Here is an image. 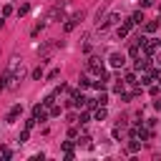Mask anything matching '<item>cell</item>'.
Returning <instances> with one entry per match:
<instances>
[{
	"label": "cell",
	"mask_w": 161,
	"mask_h": 161,
	"mask_svg": "<svg viewBox=\"0 0 161 161\" xmlns=\"http://www.w3.org/2000/svg\"><path fill=\"white\" fill-rule=\"evenodd\" d=\"M156 48H158V40H146V43H143L146 55H153V53H156Z\"/></svg>",
	"instance_id": "obj_7"
},
{
	"label": "cell",
	"mask_w": 161,
	"mask_h": 161,
	"mask_svg": "<svg viewBox=\"0 0 161 161\" xmlns=\"http://www.w3.org/2000/svg\"><path fill=\"white\" fill-rule=\"evenodd\" d=\"M86 70H91V73H98V75H101V73H103V60H101V58H96V55H93V58H88Z\"/></svg>",
	"instance_id": "obj_1"
},
{
	"label": "cell",
	"mask_w": 161,
	"mask_h": 161,
	"mask_svg": "<svg viewBox=\"0 0 161 161\" xmlns=\"http://www.w3.org/2000/svg\"><path fill=\"white\" fill-rule=\"evenodd\" d=\"M108 63H111V68H123L126 55H123V53H111V55H108Z\"/></svg>",
	"instance_id": "obj_2"
},
{
	"label": "cell",
	"mask_w": 161,
	"mask_h": 161,
	"mask_svg": "<svg viewBox=\"0 0 161 161\" xmlns=\"http://www.w3.org/2000/svg\"><path fill=\"white\" fill-rule=\"evenodd\" d=\"M28 136H30V133H28V128H25V131L18 136V141H20V143H25V141H28Z\"/></svg>",
	"instance_id": "obj_23"
},
{
	"label": "cell",
	"mask_w": 161,
	"mask_h": 161,
	"mask_svg": "<svg viewBox=\"0 0 161 161\" xmlns=\"http://www.w3.org/2000/svg\"><path fill=\"white\" fill-rule=\"evenodd\" d=\"M53 103H55V96H53V93H50V96H45V101H43V106H53Z\"/></svg>",
	"instance_id": "obj_18"
},
{
	"label": "cell",
	"mask_w": 161,
	"mask_h": 161,
	"mask_svg": "<svg viewBox=\"0 0 161 161\" xmlns=\"http://www.w3.org/2000/svg\"><path fill=\"white\" fill-rule=\"evenodd\" d=\"M131 25H133V23H131V18H128L123 25H118V30H116V33H118V38H126V35H128V30H131Z\"/></svg>",
	"instance_id": "obj_6"
},
{
	"label": "cell",
	"mask_w": 161,
	"mask_h": 161,
	"mask_svg": "<svg viewBox=\"0 0 161 161\" xmlns=\"http://www.w3.org/2000/svg\"><path fill=\"white\" fill-rule=\"evenodd\" d=\"M80 20H83V13H75L73 18H68V23L63 25V30H65V33H70V30H73V28H75V25H78Z\"/></svg>",
	"instance_id": "obj_4"
},
{
	"label": "cell",
	"mask_w": 161,
	"mask_h": 161,
	"mask_svg": "<svg viewBox=\"0 0 161 161\" xmlns=\"http://www.w3.org/2000/svg\"><path fill=\"white\" fill-rule=\"evenodd\" d=\"M8 15H13V5H5L3 8V18H8Z\"/></svg>",
	"instance_id": "obj_19"
},
{
	"label": "cell",
	"mask_w": 161,
	"mask_h": 161,
	"mask_svg": "<svg viewBox=\"0 0 161 161\" xmlns=\"http://www.w3.org/2000/svg\"><path fill=\"white\" fill-rule=\"evenodd\" d=\"M50 116H60V106L53 103V106H50Z\"/></svg>",
	"instance_id": "obj_21"
},
{
	"label": "cell",
	"mask_w": 161,
	"mask_h": 161,
	"mask_svg": "<svg viewBox=\"0 0 161 161\" xmlns=\"http://www.w3.org/2000/svg\"><path fill=\"white\" fill-rule=\"evenodd\" d=\"M106 103H108V96H106V93H103V96H98V106H106Z\"/></svg>",
	"instance_id": "obj_24"
},
{
	"label": "cell",
	"mask_w": 161,
	"mask_h": 161,
	"mask_svg": "<svg viewBox=\"0 0 161 161\" xmlns=\"http://www.w3.org/2000/svg\"><path fill=\"white\" fill-rule=\"evenodd\" d=\"M40 75H43V68H40V65H38V68H35V70H33V80H40Z\"/></svg>",
	"instance_id": "obj_16"
},
{
	"label": "cell",
	"mask_w": 161,
	"mask_h": 161,
	"mask_svg": "<svg viewBox=\"0 0 161 161\" xmlns=\"http://www.w3.org/2000/svg\"><path fill=\"white\" fill-rule=\"evenodd\" d=\"M93 116H96V121H103L106 118V106H96V113Z\"/></svg>",
	"instance_id": "obj_10"
},
{
	"label": "cell",
	"mask_w": 161,
	"mask_h": 161,
	"mask_svg": "<svg viewBox=\"0 0 161 161\" xmlns=\"http://www.w3.org/2000/svg\"><path fill=\"white\" fill-rule=\"evenodd\" d=\"M143 28H146V33H156V30H158V23H156V20H148Z\"/></svg>",
	"instance_id": "obj_12"
},
{
	"label": "cell",
	"mask_w": 161,
	"mask_h": 161,
	"mask_svg": "<svg viewBox=\"0 0 161 161\" xmlns=\"http://www.w3.org/2000/svg\"><path fill=\"white\" fill-rule=\"evenodd\" d=\"M118 20H121V15H118V13L106 15V18H103V23H101V30H108V28H111V25H116Z\"/></svg>",
	"instance_id": "obj_3"
},
{
	"label": "cell",
	"mask_w": 161,
	"mask_h": 161,
	"mask_svg": "<svg viewBox=\"0 0 161 161\" xmlns=\"http://www.w3.org/2000/svg\"><path fill=\"white\" fill-rule=\"evenodd\" d=\"M153 106H156V108H158V111H161V98H158V101H156V103H153Z\"/></svg>",
	"instance_id": "obj_27"
},
{
	"label": "cell",
	"mask_w": 161,
	"mask_h": 161,
	"mask_svg": "<svg viewBox=\"0 0 161 161\" xmlns=\"http://www.w3.org/2000/svg\"><path fill=\"white\" fill-rule=\"evenodd\" d=\"M158 83H161V73H158Z\"/></svg>",
	"instance_id": "obj_29"
},
{
	"label": "cell",
	"mask_w": 161,
	"mask_h": 161,
	"mask_svg": "<svg viewBox=\"0 0 161 161\" xmlns=\"http://www.w3.org/2000/svg\"><path fill=\"white\" fill-rule=\"evenodd\" d=\"M35 121H38V118H35V116H33V118H28V121H25V128H28V131H30V128H33V126H35Z\"/></svg>",
	"instance_id": "obj_22"
},
{
	"label": "cell",
	"mask_w": 161,
	"mask_h": 161,
	"mask_svg": "<svg viewBox=\"0 0 161 161\" xmlns=\"http://www.w3.org/2000/svg\"><path fill=\"white\" fill-rule=\"evenodd\" d=\"M158 13H161V3H158Z\"/></svg>",
	"instance_id": "obj_30"
},
{
	"label": "cell",
	"mask_w": 161,
	"mask_h": 161,
	"mask_svg": "<svg viewBox=\"0 0 161 161\" xmlns=\"http://www.w3.org/2000/svg\"><path fill=\"white\" fill-rule=\"evenodd\" d=\"M138 148H141V143H138L136 138H131V143H128V151H131V153H136Z\"/></svg>",
	"instance_id": "obj_15"
},
{
	"label": "cell",
	"mask_w": 161,
	"mask_h": 161,
	"mask_svg": "<svg viewBox=\"0 0 161 161\" xmlns=\"http://www.w3.org/2000/svg\"><path fill=\"white\" fill-rule=\"evenodd\" d=\"M156 60H158V65H161V55H158V58H156Z\"/></svg>",
	"instance_id": "obj_28"
},
{
	"label": "cell",
	"mask_w": 161,
	"mask_h": 161,
	"mask_svg": "<svg viewBox=\"0 0 161 161\" xmlns=\"http://www.w3.org/2000/svg\"><path fill=\"white\" fill-rule=\"evenodd\" d=\"M20 113H23V106H20V103H18V106H13V108H10V113L5 116V123H15V118H18Z\"/></svg>",
	"instance_id": "obj_5"
},
{
	"label": "cell",
	"mask_w": 161,
	"mask_h": 161,
	"mask_svg": "<svg viewBox=\"0 0 161 161\" xmlns=\"http://www.w3.org/2000/svg\"><path fill=\"white\" fill-rule=\"evenodd\" d=\"M78 123H88V113H86V111L78 116Z\"/></svg>",
	"instance_id": "obj_25"
},
{
	"label": "cell",
	"mask_w": 161,
	"mask_h": 161,
	"mask_svg": "<svg viewBox=\"0 0 161 161\" xmlns=\"http://www.w3.org/2000/svg\"><path fill=\"white\" fill-rule=\"evenodd\" d=\"M78 83H80V88H88V86H91V80H88L86 75H80V80H78Z\"/></svg>",
	"instance_id": "obj_20"
},
{
	"label": "cell",
	"mask_w": 161,
	"mask_h": 161,
	"mask_svg": "<svg viewBox=\"0 0 161 161\" xmlns=\"http://www.w3.org/2000/svg\"><path fill=\"white\" fill-rule=\"evenodd\" d=\"M141 48H143V45H138V43H131V48H128V55H131V58H138Z\"/></svg>",
	"instance_id": "obj_9"
},
{
	"label": "cell",
	"mask_w": 161,
	"mask_h": 161,
	"mask_svg": "<svg viewBox=\"0 0 161 161\" xmlns=\"http://www.w3.org/2000/svg\"><path fill=\"white\" fill-rule=\"evenodd\" d=\"M153 5V0H141V8H151Z\"/></svg>",
	"instance_id": "obj_26"
},
{
	"label": "cell",
	"mask_w": 161,
	"mask_h": 161,
	"mask_svg": "<svg viewBox=\"0 0 161 161\" xmlns=\"http://www.w3.org/2000/svg\"><path fill=\"white\" fill-rule=\"evenodd\" d=\"M148 68V60H141V58H136V70H146Z\"/></svg>",
	"instance_id": "obj_13"
},
{
	"label": "cell",
	"mask_w": 161,
	"mask_h": 161,
	"mask_svg": "<svg viewBox=\"0 0 161 161\" xmlns=\"http://www.w3.org/2000/svg\"><path fill=\"white\" fill-rule=\"evenodd\" d=\"M143 20H146V18H143V13H133V15H131V23H133V25H141Z\"/></svg>",
	"instance_id": "obj_11"
},
{
	"label": "cell",
	"mask_w": 161,
	"mask_h": 161,
	"mask_svg": "<svg viewBox=\"0 0 161 161\" xmlns=\"http://www.w3.org/2000/svg\"><path fill=\"white\" fill-rule=\"evenodd\" d=\"M33 116H35L38 121H48V113L43 111V106H35V108H33Z\"/></svg>",
	"instance_id": "obj_8"
},
{
	"label": "cell",
	"mask_w": 161,
	"mask_h": 161,
	"mask_svg": "<svg viewBox=\"0 0 161 161\" xmlns=\"http://www.w3.org/2000/svg\"><path fill=\"white\" fill-rule=\"evenodd\" d=\"M123 83H128V86H136V75H133V73H126V75H123Z\"/></svg>",
	"instance_id": "obj_14"
},
{
	"label": "cell",
	"mask_w": 161,
	"mask_h": 161,
	"mask_svg": "<svg viewBox=\"0 0 161 161\" xmlns=\"http://www.w3.org/2000/svg\"><path fill=\"white\" fill-rule=\"evenodd\" d=\"M58 75H60V68H53V70L48 73V80H53V78H58Z\"/></svg>",
	"instance_id": "obj_17"
}]
</instances>
